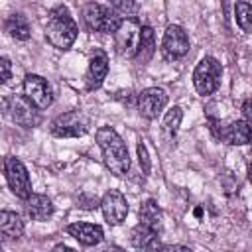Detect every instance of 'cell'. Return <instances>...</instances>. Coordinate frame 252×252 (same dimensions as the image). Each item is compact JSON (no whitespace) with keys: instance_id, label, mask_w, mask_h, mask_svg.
Instances as JSON below:
<instances>
[{"instance_id":"6da1fadb","label":"cell","mask_w":252,"mask_h":252,"mask_svg":"<svg viewBox=\"0 0 252 252\" xmlns=\"http://www.w3.org/2000/svg\"><path fill=\"white\" fill-rule=\"evenodd\" d=\"M96 144L102 152L104 165L114 175H126L130 169V154L126 148V142L118 136V132L112 126H100L94 134Z\"/></svg>"},{"instance_id":"7a4b0ae2","label":"cell","mask_w":252,"mask_h":252,"mask_svg":"<svg viewBox=\"0 0 252 252\" xmlns=\"http://www.w3.org/2000/svg\"><path fill=\"white\" fill-rule=\"evenodd\" d=\"M79 35V26L67 6H55L45 22V39L57 49H69Z\"/></svg>"},{"instance_id":"3957f363","label":"cell","mask_w":252,"mask_h":252,"mask_svg":"<svg viewBox=\"0 0 252 252\" xmlns=\"http://www.w3.org/2000/svg\"><path fill=\"white\" fill-rule=\"evenodd\" d=\"M140 33H142V24H140L138 18H134V16L120 18L116 30L112 32L116 51L122 57L134 59L136 49H138V43H140Z\"/></svg>"},{"instance_id":"277c9868","label":"cell","mask_w":252,"mask_h":252,"mask_svg":"<svg viewBox=\"0 0 252 252\" xmlns=\"http://www.w3.org/2000/svg\"><path fill=\"white\" fill-rule=\"evenodd\" d=\"M220 75H222V67L220 63L207 55L203 57L195 69H193V85H195V91L201 94V96H207V94H213L219 85H220Z\"/></svg>"},{"instance_id":"5b68a950","label":"cell","mask_w":252,"mask_h":252,"mask_svg":"<svg viewBox=\"0 0 252 252\" xmlns=\"http://www.w3.org/2000/svg\"><path fill=\"white\" fill-rule=\"evenodd\" d=\"M2 110L12 122H16L22 128H33L39 122L37 108L24 94H8L2 100Z\"/></svg>"},{"instance_id":"8992f818","label":"cell","mask_w":252,"mask_h":252,"mask_svg":"<svg viewBox=\"0 0 252 252\" xmlns=\"http://www.w3.org/2000/svg\"><path fill=\"white\" fill-rule=\"evenodd\" d=\"M2 167H4V175H6L10 191L18 199L26 201L32 195V179H30V173H28L26 165L22 163V159H18L16 156H6L2 161Z\"/></svg>"},{"instance_id":"52a82bcc","label":"cell","mask_w":252,"mask_h":252,"mask_svg":"<svg viewBox=\"0 0 252 252\" xmlns=\"http://www.w3.org/2000/svg\"><path fill=\"white\" fill-rule=\"evenodd\" d=\"M120 22V16L96 2H91L83 8V24L87 26V30L91 32H98V33H112L116 30Z\"/></svg>"},{"instance_id":"ba28073f","label":"cell","mask_w":252,"mask_h":252,"mask_svg":"<svg viewBox=\"0 0 252 252\" xmlns=\"http://www.w3.org/2000/svg\"><path fill=\"white\" fill-rule=\"evenodd\" d=\"M49 130L57 138H79L89 130V118L81 110H67L51 120Z\"/></svg>"},{"instance_id":"9c48e42d","label":"cell","mask_w":252,"mask_h":252,"mask_svg":"<svg viewBox=\"0 0 252 252\" xmlns=\"http://www.w3.org/2000/svg\"><path fill=\"white\" fill-rule=\"evenodd\" d=\"M189 51V35L187 32L177 26V24H169L165 28L163 39H161V53L167 61H175L185 57Z\"/></svg>"},{"instance_id":"30bf717a","label":"cell","mask_w":252,"mask_h":252,"mask_svg":"<svg viewBox=\"0 0 252 252\" xmlns=\"http://www.w3.org/2000/svg\"><path fill=\"white\" fill-rule=\"evenodd\" d=\"M24 96L37 108V110H45L51 102H53V93L49 83L39 77V75H26L24 79Z\"/></svg>"},{"instance_id":"8fae6325","label":"cell","mask_w":252,"mask_h":252,"mask_svg":"<svg viewBox=\"0 0 252 252\" xmlns=\"http://www.w3.org/2000/svg\"><path fill=\"white\" fill-rule=\"evenodd\" d=\"M165 104H167V93L159 87H148L138 94V112L148 120L158 118L159 112L165 108Z\"/></svg>"},{"instance_id":"7c38bea8","label":"cell","mask_w":252,"mask_h":252,"mask_svg":"<svg viewBox=\"0 0 252 252\" xmlns=\"http://www.w3.org/2000/svg\"><path fill=\"white\" fill-rule=\"evenodd\" d=\"M100 209L108 224H120L128 215V201L118 189H110L100 199Z\"/></svg>"},{"instance_id":"4fadbf2b","label":"cell","mask_w":252,"mask_h":252,"mask_svg":"<svg viewBox=\"0 0 252 252\" xmlns=\"http://www.w3.org/2000/svg\"><path fill=\"white\" fill-rule=\"evenodd\" d=\"M108 73V55L102 49H94V53L89 59V67H87V75H85V85L89 91H96L100 89V85L104 83Z\"/></svg>"},{"instance_id":"5bb4252c","label":"cell","mask_w":252,"mask_h":252,"mask_svg":"<svg viewBox=\"0 0 252 252\" xmlns=\"http://www.w3.org/2000/svg\"><path fill=\"white\" fill-rule=\"evenodd\" d=\"M217 138L232 146H244L250 142V124L246 120H232L228 124L220 122Z\"/></svg>"},{"instance_id":"9a60e30c","label":"cell","mask_w":252,"mask_h":252,"mask_svg":"<svg viewBox=\"0 0 252 252\" xmlns=\"http://www.w3.org/2000/svg\"><path fill=\"white\" fill-rule=\"evenodd\" d=\"M67 232L83 246H94L102 240L104 232H102V226L98 224H93V222H73L67 226Z\"/></svg>"},{"instance_id":"2e32d148","label":"cell","mask_w":252,"mask_h":252,"mask_svg":"<svg viewBox=\"0 0 252 252\" xmlns=\"http://www.w3.org/2000/svg\"><path fill=\"white\" fill-rule=\"evenodd\" d=\"M159 234L161 230L146 224V222H138L132 228V244L136 248H144V250H156L159 248Z\"/></svg>"},{"instance_id":"e0dca14e","label":"cell","mask_w":252,"mask_h":252,"mask_svg":"<svg viewBox=\"0 0 252 252\" xmlns=\"http://www.w3.org/2000/svg\"><path fill=\"white\" fill-rule=\"evenodd\" d=\"M26 213L30 219L33 220H47L53 215V203L49 197L41 195V193H32L26 199Z\"/></svg>"},{"instance_id":"ac0fdd59","label":"cell","mask_w":252,"mask_h":252,"mask_svg":"<svg viewBox=\"0 0 252 252\" xmlns=\"http://www.w3.org/2000/svg\"><path fill=\"white\" fill-rule=\"evenodd\" d=\"M0 236L18 240L24 236V220L14 211H0Z\"/></svg>"},{"instance_id":"d6986e66","label":"cell","mask_w":252,"mask_h":252,"mask_svg":"<svg viewBox=\"0 0 252 252\" xmlns=\"http://www.w3.org/2000/svg\"><path fill=\"white\" fill-rule=\"evenodd\" d=\"M156 53V35L154 30L150 26H142V33H140V43L136 49L134 59L138 61V65H146Z\"/></svg>"},{"instance_id":"ffe728a7","label":"cell","mask_w":252,"mask_h":252,"mask_svg":"<svg viewBox=\"0 0 252 252\" xmlns=\"http://www.w3.org/2000/svg\"><path fill=\"white\" fill-rule=\"evenodd\" d=\"M4 28H6L8 35L18 41H28L32 37V28H30L26 16H22V14H10L4 22Z\"/></svg>"},{"instance_id":"44dd1931","label":"cell","mask_w":252,"mask_h":252,"mask_svg":"<svg viewBox=\"0 0 252 252\" xmlns=\"http://www.w3.org/2000/svg\"><path fill=\"white\" fill-rule=\"evenodd\" d=\"M140 222H146L158 230H163V215L154 199H148L140 205Z\"/></svg>"},{"instance_id":"7402d4cb","label":"cell","mask_w":252,"mask_h":252,"mask_svg":"<svg viewBox=\"0 0 252 252\" xmlns=\"http://www.w3.org/2000/svg\"><path fill=\"white\" fill-rule=\"evenodd\" d=\"M181 118H183L181 106H173V108L167 110V114H165V118H163V126H161L163 136H165L167 140H173V138H175V134H177V130H179V124H181Z\"/></svg>"},{"instance_id":"603a6c76","label":"cell","mask_w":252,"mask_h":252,"mask_svg":"<svg viewBox=\"0 0 252 252\" xmlns=\"http://www.w3.org/2000/svg\"><path fill=\"white\" fill-rule=\"evenodd\" d=\"M234 14H236V24L240 26V30L244 33H250L252 32V8H250V4L246 0L236 2Z\"/></svg>"},{"instance_id":"cb8c5ba5","label":"cell","mask_w":252,"mask_h":252,"mask_svg":"<svg viewBox=\"0 0 252 252\" xmlns=\"http://www.w3.org/2000/svg\"><path fill=\"white\" fill-rule=\"evenodd\" d=\"M112 10L122 16H132L136 12V0H110Z\"/></svg>"},{"instance_id":"d4e9b609","label":"cell","mask_w":252,"mask_h":252,"mask_svg":"<svg viewBox=\"0 0 252 252\" xmlns=\"http://www.w3.org/2000/svg\"><path fill=\"white\" fill-rule=\"evenodd\" d=\"M138 158H140V165H142L144 173H150V167H152V163H150V156H148V150H146V146H144L142 142L138 144Z\"/></svg>"},{"instance_id":"484cf974","label":"cell","mask_w":252,"mask_h":252,"mask_svg":"<svg viewBox=\"0 0 252 252\" xmlns=\"http://www.w3.org/2000/svg\"><path fill=\"white\" fill-rule=\"evenodd\" d=\"M12 77V63L6 57H0V85H4Z\"/></svg>"},{"instance_id":"4316f807","label":"cell","mask_w":252,"mask_h":252,"mask_svg":"<svg viewBox=\"0 0 252 252\" xmlns=\"http://www.w3.org/2000/svg\"><path fill=\"white\" fill-rule=\"evenodd\" d=\"M242 116H244V120H246L248 124L252 122V116H250V100H248V98H246L244 104H242Z\"/></svg>"},{"instance_id":"83f0119b","label":"cell","mask_w":252,"mask_h":252,"mask_svg":"<svg viewBox=\"0 0 252 252\" xmlns=\"http://www.w3.org/2000/svg\"><path fill=\"white\" fill-rule=\"evenodd\" d=\"M163 250H187V246H163Z\"/></svg>"},{"instance_id":"f1b7e54d","label":"cell","mask_w":252,"mask_h":252,"mask_svg":"<svg viewBox=\"0 0 252 252\" xmlns=\"http://www.w3.org/2000/svg\"><path fill=\"white\" fill-rule=\"evenodd\" d=\"M0 246H2V236H0Z\"/></svg>"}]
</instances>
